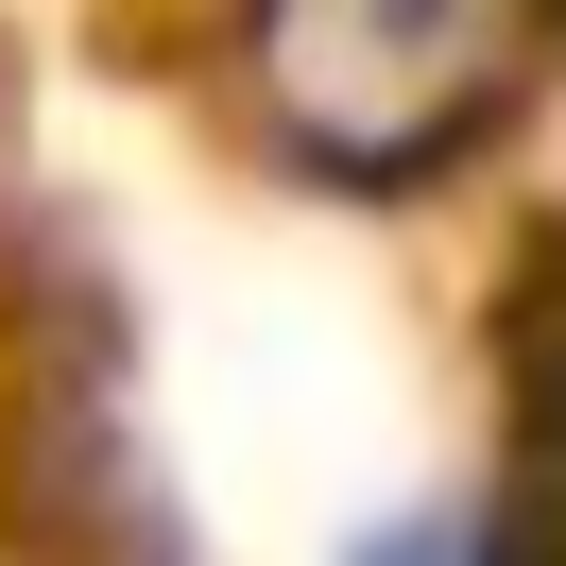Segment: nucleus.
Returning <instances> with one entry per match:
<instances>
[{"label": "nucleus", "mask_w": 566, "mask_h": 566, "mask_svg": "<svg viewBox=\"0 0 566 566\" xmlns=\"http://www.w3.org/2000/svg\"><path fill=\"white\" fill-rule=\"evenodd\" d=\"M360 566H497V532H463V515H395Z\"/></svg>", "instance_id": "obj_2"}, {"label": "nucleus", "mask_w": 566, "mask_h": 566, "mask_svg": "<svg viewBox=\"0 0 566 566\" xmlns=\"http://www.w3.org/2000/svg\"><path fill=\"white\" fill-rule=\"evenodd\" d=\"M497 35H515V0H258V86L326 155L395 172V155H447L481 120Z\"/></svg>", "instance_id": "obj_1"}]
</instances>
